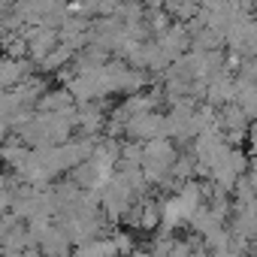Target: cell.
<instances>
[{"instance_id": "cell-1", "label": "cell", "mask_w": 257, "mask_h": 257, "mask_svg": "<svg viewBox=\"0 0 257 257\" xmlns=\"http://www.w3.org/2000/svg\"><path fill=\"white\" fill-rule=\"evenodd\" d=\"M76 257H115V245L112 242H88L76 251Z\"/></svg>"}, {"instance_id": "cell-2", "label": "cell", "mask_w": 257, "mask_h": 257, "mask_svg": "<svg viewBox=\"0 0 257 257\" xmlns=\"http://www.w3.org/2000/svg\"><path fill=\"white\" fill-rule=\"evenodd\" d=\"M134 257H152L149 251H134Z\"/></svg>"}, {"instance_id": "cell-3", "label": "cell", "mask_w": 257, "mask_h": 257, "mask_svg": "<svg viewBox=\"0 0 257 257\" xmlns=\"http://www.w3.org/2000/svg\"><path fill=\"white\" fill-rule=\"evenodd\" d=\"M224 257H239V254H224Z\"/></svg>"}]
</instances>
